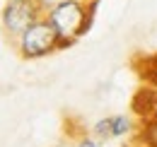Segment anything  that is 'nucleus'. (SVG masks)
I'll return each instance as SVG.
<instances>
[{"label": "nucleus", "mask_w": 157, "mask_h": 147, "mask_svg": "<svg viewBox=\"0 0 157 147\" xmlns=\"http://www.w3.org/2000/svg\"><path fill=\"white\" fill-rule=\"evenodd\" d=\"M133 68L138 70L140 80H143L145 85L157 87V53H152V55H136V58H133Z\"/></svg>", "instance_id": "nucleus-6"}, {"label": "nucleus", "mask_w": 157, "mask_h": 147, "mask_svg": "<svg viewBox=\"0 0 157 147\" xmlns=\"http://www.w3.org/2000/svg\"><path fill=\"white\" fill-rule=\"evenodd\" d=\"M131 133H136V126H133L131 116H126V113H114V116L99 118L97 123L92 126V135L97 138L99 142L121 140V138H128Z\"/></svg>", "instance_id": "nucleus-4"}, {"label": "nucleus", "mask_w": 157, "mask_h": 147, "mask_svg": "<svg viewBox=\"0 0 157 147\" xmlns=\"http://www.w3.org/2000/svg\"><path fill=\"white\" fill-rule=\"evenodd\" d=\"M150 118H155V121H157V106H155V111H152V116H150Z\"/></svg>", "instance_id": "nucleus-8"}, {"label": "nucleus", "mask_w": 157, "mask_h": 147, "mask_svg": "<svg viewBox=\"0 0 157 147\" xmlns=\"http://www.w3.org/2000/svg\"><path fill=\"white\" fill-rule=\"evenodd\" d=\"M75 147H99V140L94 135H80V140L75 142Z\"/></svg>", "instance_id": "nucleus-7"}, {"label": "nucleus", "mask_w": 157, "mask_h": 147, "mask_svg": "<svg viewBox=\"0 0 157 147\" xmlns=\"http://www.w3.org/2000/svg\"><path fill=\"white\" fill-rule=\"evenodd\" d=\"M17 53L24 60H39L46 55L58 51V29L51 24V19L44 17L36 19L29 29H24L20 36L15 39Z\"/></svg>", "instance_id": "nucleus-2"}, {"label": "nucleus", "mask_w": 157, "mask_h": 147, "mask_svg": "<svg viewBox=\"0 0 157 147\" xmlns=\"http://www.w3.org/2000/svg\"><path fill=\"white\" fill-rule=\"evenodd\" d=\"M99 2L101 0H56L46 7V17L60 36L80 39L92 29Z\"/></svg>", "instance_id": "nucleus-1"}, {"label": "nucleus", "mask_w": 157, "mask_h": 147, "mask_svg": "<svg viewBox=\"0 0 157 147\" xmlns=\"http://www.w3.org/2000/svg\"><path fill=\"white\" fill-rule=\"evenodd\" d=\"M155 106H157V87H152V85L140 87L133 96V104H131V109L138 118H150Z\"/></svg>", "instance_id": "nucleus-5"}, {"label": "nucleus", "mask_w": 157, "mask_h": 147, "mask_svg": "<svg viewBox=\"0 0 157 147\" xmlns=\"http://www.w3.org/2000/svg\"><path fill=\"white\" fill-rule=\"evenodd\" d=\"M46 7L48 5L44 0H7L0 12V24L10 39H17L24 29L46 15Z\"/></svg>", "instance_id": "nucleus-3"}]
</instances>
